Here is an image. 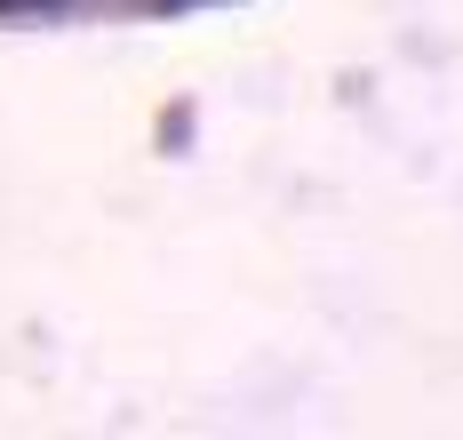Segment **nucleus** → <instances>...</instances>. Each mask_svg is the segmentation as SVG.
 Masks as SVG:
<instances>
[]
</instances>
